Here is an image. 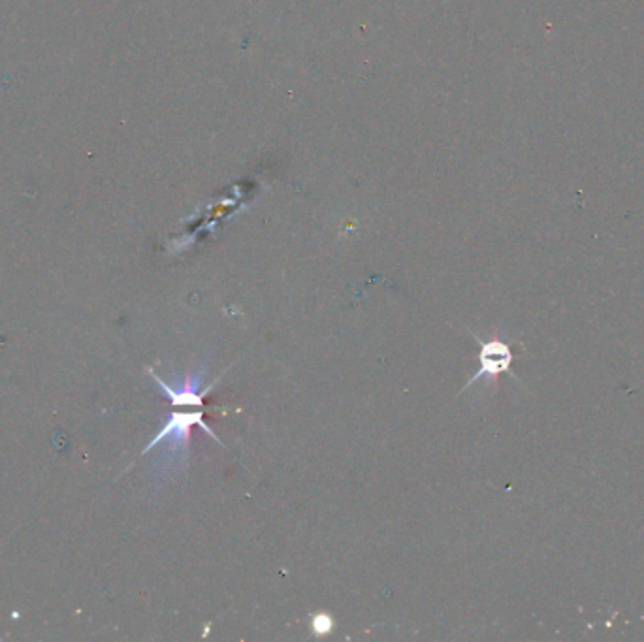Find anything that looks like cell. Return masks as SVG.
Instances as JSON below:
<instances>
[{"instance_id":"obj_1","label":"cell","mask_w":644,"mask_h":642,"mask_svg":"<svg viewBox=\"0 0 644 642\" xmlns=\"http://www.w3.org/2000/svg\"><path fill=\"white\" fill-rule=\"evenodd\" d=\"M194 426L202 428L206 434L213 437L215 441L221 443V439L217 437L215 432H211L210 426L204 420V413H172L166 424L162 426L161 432L151 439V443L142 450V454H147L153 449H157L159 445H166V456H174L181 452V456L185 458L187 449H189V441H191V434H193ZM223 445V443H221Z\"/></svg>"},{"instance_id":"obj_2","label":"cell","mask_w":644,"mask_h":642,"mask_svg":"<svg viewBox=\"0 0 644 642\" xmlns=\"http://www.w3.org/2000/svg\"><path fill=\"white\" fill-rule=\"evenodd\" d=\"M481 343V353H479V371L467 381L464 390L481 379H488L490 383H496L498 377L503 373H509L513 379H516L515 373L511 371V366L515 362V354L511 351V345L507 341L494 334L492 338L481 341L477 336H473Z\"/></svg>"},{"instance_id":"obj_3","label":"cell","mask_w":644,"mask_h":642,"mask_svg":"<svg viewBox=\"0 0 644 642\" xmlns=\"http://www.w3.org/2000/svg\"><path fill=\"white\" fill-rule=\"evenodd\" d=\"M149 375L155 379V383L161 386L162 394L168 398V402L172 403L174 407H202L204 398L213 390V383L211 386H206L202 390V381H204V371L194 373V375H187L185 379H181L179 383H166L161 379L153 370H149Z\"/></svg>"},{"instance_id":"obj_4","label":"cell","mask_w":644,"mask_h":642,"mask_svg":"<svg viewBox=\"0 0 644 642\" xmlns=\"http://www.w3.org/2000/svg\"><path fill=\"white\" fill-rule=\"evenodd\" d=\"M311 629H313V633H315V635L324 637V635H328V633H332V631H334V620H332V616H328L326 612H319V614H315V616H313V620H311Z\"/></svg>"}]
</instances>
